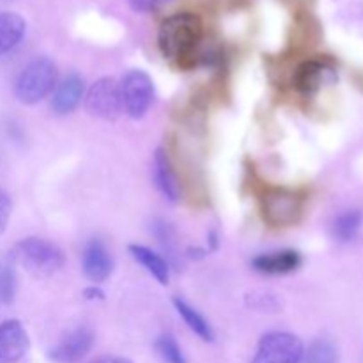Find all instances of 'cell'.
Returning a JSON list of instances; mask_svg holds the SVG:
<instances>
[{"instance_id": "6da1fadb", "label": "cell", "mask_w": 363, "mask_h": 363, "mask_svg": "<svg viewBox=\"0 0 363 363\" xmlns=\"http://www.w3.org/2000/svg\"><path fill=\"white\" fill-rule=\"evenodd\" d=\"M201 39L202 21L191 13H177L167 18L158 32L160 52L170 60H183L190 57Z\"/></svg>"}, {"instance_id": "7a4b0ae2", "label": "cell", "mask_w": 363, "mask_h": 363, "mask_svg": "<svg viewBox=\"0 0 363 363\" xmlns=\"http://www.w3.org/2000/svg\"><path fill=\"white\" fill-rule=\"evenodd\" d=\"M57 82L59 71L53 60L48 57H38L20 71L14 82V96L23 105H35L52 94Z\"/></svg>"}, {"instance_id": "3957f363", "label": "cell", "mask_w": 363, "mask_h": 363, "mask_svg": "<svg viewBox=\"0 0 363 363\" xmlns=\"http://www.w3.org/2000/svg\"><path fill=\"white\" fill-rule=\"evenodd\" d=\"M13 259L34 277H52L66 264L64 252L43 238L18 241L13 248Z\"/></svg>"}, {"instance_id": "277c9868", "label": "cell", "mask_w": 363, "mask_h": 363, "mask_svg": "<svg viewBox=\"0 0 363 363\" xmlns=\"http://www.w3.org/2000/svg\"><path fill=\"white\" fill-rule=\"evenodd\" d=\"M305 199L289 188H268L261 195L262 220L273 229H284L300 222Z\"/></svg>"}, {"instance_id": "5b68a950", "label": "cell", "mask_w": 363, "mask_h": 363, "mask_svg": "<svg viewBox=\"0 0 363 363\" xmlns=\"http://www.w3.org/2000/svg\"><path fill=\"white\" fill-rule=\"evenodd\" d=\"M305 347L289 332H269L261 337L250 363H301Z\"/></svg>"}, {"instance_id": "8992f818", "label": "cell", "mask_w": 363, "mask_h": 363, "mask_svg": "<svg viewBox=\"0 0 363 363\" xmlns=\"http://www.w3.org/2000/svg\"><path fill=\"white\" fill-rule=\"evenodd\" d=\"M119 85L123 112L131 119H142L155 99V84L151 77L142 69H131L124 74Z\"/></svg>"}, {"instance_id": "52a82bcc", "label": "cell", "mask_w": 363, "mask_h": 363, "mask_svg": "<svg viewBox=\"0 0 363 363\" xmlns=\"http://www.w3.org/2000/svg\"><path fill=\"white\" fill-rule=\"evenodd\" d=\"M85 110L99 119L116 121L123 113L119 82L112 77L96 80L85 94Z\"/></svg>"}, {"instance_id": "ba28073f", "label": "cell", "mask_w": 363, "mask_h": 363, "mask_svg": "<svg viewBox=\"0 0 363 363\" xmlns=\"http://www.w3.org/2000/svg\"><path fill=\"white\" fill-rule=\"evenodd\" d=\"M94 344V332L87 326L74 328L50 351V358L57 363H74L85 357Z\"/></svg>"}, {"instance_id": "9c48e42d", "label": "cell", "mask_w": 363, "mask_h": 363, "mask_svg": "<svg viewBox=\"0 0 363 363\" xmlns=\"http://www.w3.org/2000/svg\"><path fill=\"white\" fill-rule=\"evenodd\" d=\"M30 347L27 330L16 319L0 323V363H16Z\"/></svg>"}, {"instance_id": "30bf717a", "label": "cell", "mask_w": 363, "mask_h": 363, "mask_svg": "<svg viewBox=\"0 0 363 363\" xmlns=\"http://www.w3.org/2000/svg\"><path fill=\"white\" fill-rule=\"evenodd\" d=\"M113 257L101 240H91L82 254V269L91 282L101 284L113 273Z\"/></svg>"}, {"instance_id": "8fae6325", "label": "cell", "mask_w": 363, "mask_h": 363, "mask_svg": "<svg viewBox=\"0 0 363 363\" xmlns=\"http://www.w3.org/2000/svg\"><path fill=\"white\" fill-rule=\"evenodd\" d=\"M332 73V66L325 59H308L294 71L293 84L300 94L312 96L321 89L326 74Z\"/></svg>"}, {"instance_id": "7c38bea8", "label": "cell", "mask_w": 363, "mask_h": 363, "mask_svg": "<svg viewBox=\"0 0 363 363\" xmlns=\"http://www.w3.org/2000/svg\"><path fill=\"white\" fill-rule=\"evenodd\" d=\"M300 252L296 250H277L261 254L252 261L255 272L262 275H287V273L296 272L301 266Z\"/></svg>"}, {"instance_id": "4fadbf2b", "label": "cell", "mask_w": 363, "mask_h": 363, "mask_svg": "<svg viewBox=\"0 0 363 363\" xmlns=\"http://www.w3.org/2000/svg\"><path fill=\"white\" fill-rule=\"evenodd\" d=\"M84 78L77 73H71L64 78L60 84H57L55 92L52 98V110L59 116L71 113L84 98Z\"/></svg>"}, {"instance_id": "5bb4252c", "label": "cell", "mask_w": 363, "mask_h": 363, "mask_svg": "<svg viewBox=\"0 0 363 363\" xmlns=\"http://www.w3.org/2000/svg\"><path fill=\"white\" fill-rule=\"evenodd\" d=\"M152 165H155V181L160 194L170 202L179 201L181 197L179 181H177L176 172H174V167L172 163H170L169 155H167L163 149H158V151H156Z\"/></svg>"}, {"instance_id": "9a60e30c", "label": "cell", "mask_w": 363, "mask_h": 363, "mask_svg": "<svg viewBox=\"0 0 363 363\" xmlns=\"http://www.w3.org/2000/svg\"><path fill=\"white\" fill-rule=\"evenodd\" d=\"M130 254L138 264L144 266L162 286H167L170 280V266L160 254L152 252L144 245H130Z\"/></svg>"}, {"instance_id": "2e32d148", "label": "cell", "mask_w": 363, "mask_h": 363, "mask_svg": "<svg viewBox=\"0 0 363 363\" xmlns=\"http://www.w3.org/2000/svg\"><path fill=\"white\" fill-rule=\"evenodd\" d=\"M27 23L16 13L4 11L0 13V55L16 48L23 39Z\"/></svg>"}, {"instance_id": "e0dca14e", "label": "cell", "mask_w": 363, "mask_h": 363, "mask_svg": "<svg viewBox=\"0 0 363 363\" xmlns=\"http://www.w3.org/2000/svg\"><path fill=\"white\" fill-rule=\"evenodd\" d=\"M172 303H174V307H176L177 314L183 318V321L186 323L188 328H190L195 335L201 337L204 342H213V340H215V333H213L211 325L206 321L204 315H202L201 312L195 311L190 303H186V301L179 296L174 298Z\"/></svg>"}, {"instance_id": "ac0fdd59", "label": "cell", "mask_w": 363, "mask_h": 363, "mask_svg": "<svg viewBox=\"0 0 363 363\" xmlns=\"http://www.w3.org/2000/svg\"><path fill=\"white\" fill-rule=\"evenodd\" d=\"M362 211H358V209H347V211L340 213L333 222V236L344 243L354 240L362 227Z\"/></svg>"}, {"instance_id": "d6986e66", "label": "cell", "mask_w": 363, "mask_h": 363, "mask_svg": "<svg viewBox=\"0 0 363 363\" xmlns=\"http://www.w3.org/2000/svg\"><path fill=\"white\" fill-rule=\"evenodd\" d=\"M303 360L305 363H337L339 351L330 340L318 339L311 344L307 353H303Z\"/></svg>"}, {"instance_id": "ffe728a7", "label": "cell", "mask_w": 363, "mask_h": 363, "mask_svg": "<svg viewBox=\"0 0 363 363\" xmlns=\"http://www.w3.org/2000/svg\"><path fill=\"white\" fill-rule=\"evenodd\" d=\"M156 351H158V354L165 363H186V358H184V353L181 351L179 344L169 333H163V335L158 337Z\"/></svg>"}, {"instance_id": "44dd1931", "label": "cell", "mask_w": 363, "mask_h": 363, "mask_svg": "<svg viewBox=\"0 0 363 363\" xmlns=\"http://www.w3.org/2000/svg\"><path fill=\"white\" fill-rule=\"evenodd\" d=\"M16 296V275L9 264L0 262V305L13 303Z\"/></svg>"}, {"instance_id": "7402d4cb", "label": "cell", "mask_w": 363, "mask_h": 363, "mask_svg": "<svg viewBox=\"0 0 363 363\" xmlns=\"http://www.w3.org/2000/svg\"><path fill=\"white\" fill-rule=\"evenodd\" d=\"M11 209H13V202H11L9 195L4 190H0V234L7 229V223L11 218Z\"/></svg>"}, {"instance_id": "603a6c76", "label": "cell", "mask_w": 363, "mask_h": 363, "mask_svg": "<svg viewBox=\"0 0 363 363\" xmlns=\"http://www.w3.org/2000/svg\"><path fill=\"white\" fill-rule=\"evenodd\" d=\"M165 2H169V0H130V6L137 13H149V11L163 6Z\"/></svg>"}, {"instance_id": "cb8c5ba5", "label": "cell", "mask_w": 363, "mask_h": 363, "mask_svg": "<svg viewBox=\"0 0 363 363\" xmlns=\"http://www.w3.org/2000/svg\"><path fill=\"white\" fill-rule=\"evenodd\" d=\"M91 363H133V362L123 357H99L96 358V360H92Z\"/></svg>"}, {"instance_id": "d4e9b609", "label": "cell", "mask_w": 363, "mask_h": 363, "mask_svg": "<svg viewBox=\"0 0 363 363\" xmlns=\"http://www.w3.org/2000/svg\"><path fill=\"white\" fill-rule=\"evenodd\" d=\"M84 294L87 300H103V296H105V294H103V291L96 289V287H89V289H85Z\"/></svg>"}]
</instances>
